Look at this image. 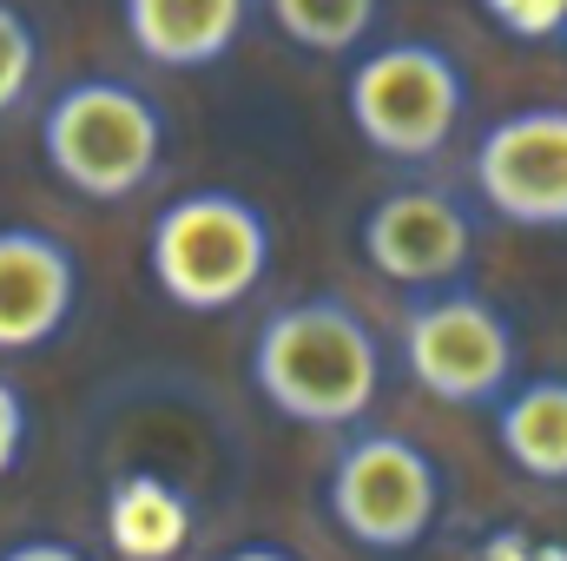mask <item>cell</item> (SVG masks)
Masks as SVG:
<instances>
[{
	"instance_id": "obj_1",
	"label": "cell",
	"mask_w": 567,
	"mask_h": 561,
	"mask_svg": "<svg viewBox=\"0 0 567 561\" xmlns=\"http://www.w3.org/2000/svg\"><path fill=\"white\" fill-rule=\"evenodd\" d=\"M251 390L297 429H357L383 390V337L337 290L290 297L251 337Z\"/></svg>"
},
{
	"instance_id": "obj_2",
	"label": "cell",
	"mask_w": 567,
	"mask_h": 561,
	"mask_svg": "<svg viewBox=\"0 0 567 561\" xmlns=\"http://www.w3.org/2000/svg\"><path fill=\"white\" fill-rule=\"evenodd\" d=\"M271 252H278V232H271L265 205H251L231 185L178 192L145 225V272L158 284V297L185 317L238 310L271 278Z\"/></svg>"
},
{
	"instance_id": "obj_3",
	"label": "cell",
	"mask_w": 567,
	"mask_h": 561,
	"mask_svg": "<svg viewBox=\"0 0 567 561\" xmlns=\"http://www.w3.org/2000/svg\"><path fill=\"white\" fill-rule=\"evenodd\" d=\"M165 106L120 73H80L40 106V159L86 205L140 198L165 165Z\"/></svg>"
},
{
	"instance_id": "obj_4",
	"label": "cell",
	"mask_w": 567,
	"mask_h": 561,
	"mask_svg": "<svg viewBox=\"0 0 567 561\" xmlns=\"http://www.w3.org/2000/svg\"><path fill=\"white\" fill-rule=\"evenodd\" d=\"M343 113L377 159L423 172L455 145L468 120V73L435 40H377L357 47L343 73Z\"/></svg>"
},
{
	"instance_id": "obj_5",
	"label": "cell",
	"mask_w": 567,
	"mask_h": 561,
	"mask_svg": "<svg viewBox=\"0 0 567 561\" xmlns=\"http://www.w3.org/2000/svg\"><path fill=\"white\" fill-rule=\"evenodd\" d=\"M396 357H403L410 384L435 404L495 410V397L515 384L522 344H515V317L495 297L449 278L410 290V304L396 317Z\"/></svg>"
},
{
	"instance_id": "obj_6",
	"label": "cell",
	"mask_w": 567,
	"mask_h": 561,
	"mask_svg": "<svg viewBox=\"0 0 567 561\" xmlns=\"http://www.w3.org/2000/svg\"><path fill=\"white\" fill-rule=\"evenodd\" d=\"M323 502L357 549L416 555L449 509V469L403 429H350L330 462Z\"/></svg>"
},
{
	"instance_id": "obj_7",
	"label": "cell",
	"mask_w": 567,
	"mask_h": 561,
	"mask_svg": "<svg viewBox=\"0 0 567 561\" xmlns=\"http://www.w3.org/2000/svg\"><path fill=\"white\" fill-rule=\"evenodd\" d=\"M475 205L515 232H567V106H515L468 152Z\"/></svg>"
},
{
	"instance_id": "obj_8",
	"label": "cell",
	"mask_w": 567,
	"mask_h": 561,
	"mask_svg": "<svg viewBox=\"0 0 567 561\" xmlns=\"http://www.w3.org/2000/svg\"><path fill=\"white\" fill-rule=\"evenodd\" d=\"M357 252L377 278L423 290L449 284L468 272L475 258V205L449 185H390L383 198H370L363 225H357Z\"/></svg>"
},
{
	"instance_id": "obj_9",
	"label": "cell",
	"mask_w": 567,
	"mask_h": 561,
	"mask_svg": "<svg viewBox=\"0 0 567 561\" xmlns=\"http://www.w3.org/2000/svg\"><path fill=\"white\" fill-rule=\"evenodd\" d=\"M86 290V265L66 238L40 225H0V357L47 350Z\"/></svg>"
},
{
	"instance_id": "obj_10",
	"label": "cell",
	"mask_w": 567,
	"mask_h": 561,
	"mask_svg": "<svg viewBox=\"0 0 567 561\" xmlns=\"http://www.w3.org/2000/svg\"><path fill=\"white\" fill-rule=\"evenodd\" d=\"M133 53L165 73H212L251 33L258 0H120Z\"/></svg>"
},
{
	"instance_id": "obj_11",
	"label": "cell",
	"mask_w": 567,
	"mask_h": 561,
	"mask_svg": "<svg viewBox=\"0 0 567 561\" xmlns=\"http://www.w3.org/2000/svg\"><path fill=\"white\" fill-rule=\"evenodd\" d=\"M192 542V502L158 469H126L106 489V549L120 561H172Z\"/></svg>"
},
{
	"instance_id": "obj_12",
	"label": "cell",
	"mask_w": 567,
	"mask_h": 561,
	"mask_svg": "<svg viewBox=\"0 0 567 561\" xmlns=\"http://www.w3.org/2000/svg\"><path fill=\"white\" fill-rule=\"evenodd\" d=\"M495 442L528 482H567V377H528L495 397Z\"/></svg>"
},
{
	"instance_id": "obj_13",
	"label": "cell",
	"mask_w": 567,
	"mask_h": 561,
	"mask_svg": "<svg viewBox=\"0 0 567 561\" xmlns=\"http://www.w3.org/2000/svg\"><path fill=\"white\" fill-rule=\"evenodd\" d=\"M258 7L271 13V27L290 47L317 60H350L357 47H370L377 13H383V0H258Z\"/></svg>"
},
{
	"instance_id": "obj_14",
	"label": "cell",
	"mask_w": 567,
	"mask_h": 561,
	"mask_svg": "<svg viewBox=\"0 0 567 561\" xmlns=\"http://www.w3.org/2000/svg\"><path fill=\"white\" fill-rule=\"evenodd\" d=\"M33 80H40V27L13 0H0V120L27 106Z\"/></svg>"
},
{
	"instance_id": "obj_15",
	"label": "cell",
	"mask_w": 567,
	"mask_h": 561,
	"mask_svg": "<svg viewBox=\"0 0 567 561\" xmlns=\"http://www.w3.org/2000/svg\"><path fill=\"white\" fill-rule=\"evenodd\" d=\"M508 40H522V47H555L567 40V0H475Z\"/></svg>"
},
{
	"instance_id": "obj_16",
	"label": "cell",
	"mask_w": 567,
	"mask_h": 561,
	"mask_svg": "<svg viewBox=\"0 0 567 561\" xmlns=\"http://www.w3.org/2000/svg\"><path fill=\"white\" fill-rule=\"evenodd\" d=\"M27 442H33V404L20 397L13 377H0V482L27 462Z\"/></svg>"
},
{
	"instance_id": "obj_17",
	"label": "cell",
	"mask_w": 567,
	"mask_h": 561,
	"mask_svg": "<svg viewBox=\"0 0 567 561\" xmlns=\"http://www.w3.org/2000/svg\"><path fill=\"white\" fill-rule=\"evenodd\" d=\"M0 561H93V555H86V549H73V542L33 536V542H13V549H0Z\"/></svg>"
},
{
	"instance_id": "obj_18",
	"label": "cell",
	"mask_w": 567,
	"mask_h": 561,
	"mask_svg": "<svg viewBox=\"0 0 567 561\" xmlns=\"http://www.w3.org/2000/svg\"><path fill=\"white\" fill-rule=\"evenodd\" d=\"M218 561H297V555L278 549V542H245V549H231V555H218Z\"/></svg>"
}]
</instances>
